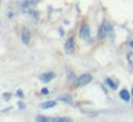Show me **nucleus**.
I'll list each match as a JSON object with an SVG mask.
<instances>
[{"instance_id": "obj_2", "label": "nucleus", "mask_w": 133, "mask_h": 122, "mask_svg": "<svg viewBox=\"0 0 133 122\" xmlns=\"http://www.w3.org/2000/svg\"><path fill=\"white\" fill-rule=\"evenodd\" d=\"M112 30V25L109 23V22H103L102 23V26L99 27V32H97V38H100V39H103L104 36L107 35V33Z\"/></svg>"}, {"instance_id": "obj_9", "label": "nucleus", "mask_w": 133, "mask_h": 122, "mask_svg": "<svg viewBox=\"0 0 133 122\" xmlns=\"http://www.w3.org/2000/svg\"><path fill=\"white\" fill-rule=\"evenodd\" d=\"M106 83H107V86L110 88V89H117V83H116L115 81H112V79H106Z\"/></svg>"}, {"instance_id": "obj_1", "label": "nucleus", "mask_w": 133, "mask_h": 122, "mask_svg": "<svg viewBox=\"0 0 133 122\" xmlns=\"http://www.w3.org/2000/svg\"><path fill=\"white\" fill-rule=\"evenodd\" d=\"M92 75H89V73H84V75L79 76L77 81H76V88H82V86H86L87 83H90L92 82Z\"/></svg>"}, {"instance_id": "obj_10", "label": "nucleus", "mask_w": 133, "mask_h": 122, "mask_svg": "<svg viewBox=\"0 0 133 122\" xmlns=\"http://www.w3.org/2000/svg\"><path fill=\"white\" fill-rule=\"evenodd\" d=\"M127 60H129V63H130V66H133V52H130V53H127Z\"/></svg>"}, {"instance_id": "obj_11", "label": "nucleus", "mask_w": 133, "mask_h": 122, "mask_svg": "<svg viewBox=\"0 0 133 122\" xmlns=\"http://www.w3.org/2000/svg\"><path fill=\"white\" fill-rule=\"evenodd\" d=\"M60 99H62V101H63V102L66 101V102H69V103H72V101H70V96H62Z\"/></svg>"}, {"instance_id": "obj_4", "label": "nucleus", "mask_w": 133, "mask_h": 122, "mask_svg": "<svg viewBox=\"0 0 133 122\" xmlns=\"http://www.w3.org/2000/svg\"><path fill=\"white\" fill-rule=\"evenodd\" d=\"M20 38H22V42H23L24 45H29V42H30V30L27 29V27H23V29H22Z\"/></svg>"}, {"instance_id": "obj_7", "label": "nucleus", "mask_w": 133, "mask_h": 122, "mask_svg": "<svg viewBox=\"0 0 133 122\" xmlns=\"http://www.w3.org/2000/svg\"><path fill=\"white\" fill-rule=\"evenodd\" d=\"M120 98L123 99V101H126V102H127V101H130V93L127 92L126 89H123V90L120 92Z\"/></svg>"}, {"instance_id": "obj_3", "label": "nucleus", "mask_w": 133, "mask_h": 122, "mask_svg": "<svg viewBox=\"0 0 133 122\" xmlns=\"http://www.w3.org/2000/svg\"><path fill=\"white\" fill-rule=\"evenodd\" d=\"M89 36H90V27H89V25H82V27H80V38L83 39V40H87L89 39Z\"/></svg>"}, {"instance_id": "obj_14", "label": "nucleus", "mask_w": 133, "mask_h": 122, "mask_svg": "<svg viewBox=\"0 0 133 122\" xmlns=\"http://www.w3.org/2000/svg\"><path fill=\"white\" fill-rule=\"evenodd\" d=\"M47 92H49V90H47V89H42V93H43V95H46Z\"/></svg>"}, {"instance_id": "obj_12", "label": "nucleus", "mask_w": 133, "mask_h": 122, "mask_svg": "<svg viewBox=\"0 0 133 122\" xmlns=\"http://www.w3.org/2000/svg\"><path fill=\"white\" fill-rule=\"evenodd\" d=\"M3 98L6 99V101H9V99H10V93H4V95H3Z\"/></svg>"}, {"instance_id": "obj_13", "label": "nucleus", "mask_w": 133, "mask_h": 122, "mask_svg": "<svg viewBox=\"0 0 133 122\" xmlns=\"http://www.w3.org/2000/svg\"><path fill=\"white\" fill-rule=\"evenodd\" d=\"M17 96H20V98H22V96H23V92H22V90H17Z\"/></svg>"}, {"instance_id": "obj_15", "label": "nucleus", "mask_w": 133, "mask_h": 122, "mask_svg": "<svg viewBox=\"0 0 133 122\" xmlns=\"http://www.w3.org/2000/svg\"><path fill=\"white\" fill-rule=\"evenodd\" d=\"M129 45H130V47H133V40H132V42H130V43H129Z\"/></svg>"}, {"instance_id": "obj_6", "label": "nucleus", "mask_w": 133, "mask_h": 122, "mask_svg": "<svg viewBox=\"0 0 133 122\" xmlns=\"http://www.w3.org/2000/svg\"><path fill=\"white\" fill-rule=\"evenodd\" d=\"M53 78H55V73H53V72H47V73H43V75L40 76V81L47 83V82L53 81Z\"/></svg>"}, {"instance_id": "obj_8", "label": "nucleus", "mask_w": 133, "mask_h": 122, "mask_svg": "<svg viewBox=\"0 0 133 122\" xmlns=\"http://www.w3.org/2000/svg\"><path fill=\"white\" fill-rule=\"evenodd\" d=\"M53 106H56V102L55 101H49V102L42 103V109H47V108H53Z\"/></svg>"}, {"instance_id": "obj_5", "label": "nucleus", "mask_w": 133, "mask_h": 122, "mask_svg": "<svg viewBox=\"0 0 133 122\" xmlns=\"http://www.w3.org/2000/svg\"><path fill=\"white\" fill-rule=\"evenodd\" d=\"M64 50H66L67 53H73V52H75V39H73V38H69L66 40V43H64Z\"/></svg>"}]
</instances>
